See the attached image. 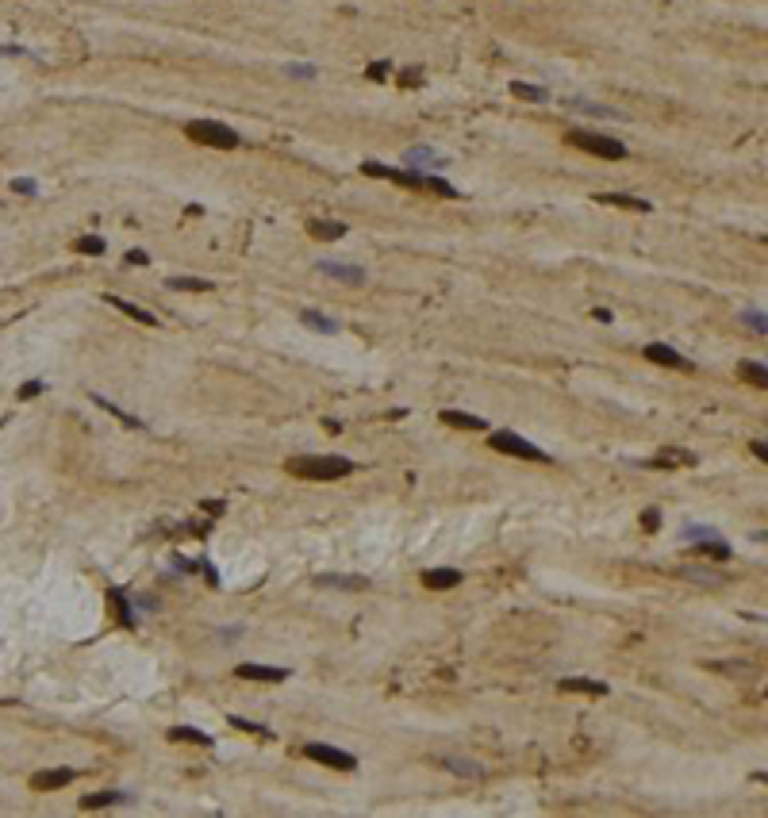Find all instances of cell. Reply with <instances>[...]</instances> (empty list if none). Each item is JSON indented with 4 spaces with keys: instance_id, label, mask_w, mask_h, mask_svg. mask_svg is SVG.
I'll use <instances>...</instances> for the list:
<instances>
[{
    "instance_id": "obj_1",
    "label": "cell",
    "mask_w": 768,
    "mask_h": 818,
    "mask_svg": "<svg viewBox=\"0 0 768 818\" xmlns=\"http://www.w3.org/2000/svg\"><path fill=\"white\" fill-rule=\"evenodd\" d=\"M284 469L300 480H342L354 473V461L350 457H338V454H326V457H292L284 461Z\"/></svg>"
},
{
    "instance_id": "obj_2",
    "label": "cell",
    "mask_w": 768,
    "mask_h": 818,
    "mask_svg": "<svg viewBox=\"0 0 768 818\" xmlns=\"http://www.w3.org/2000/svg\"><path fill=\"white\" fill-rule=\"evenodd\" d=\"M565 143L576 146V150H584V154H592V158H603V161H623L626 158V143H618V138H611V135H595V131H584V127H573L565 135Z\"/></svg>"
},
{
    "instance_id": "obj_3",
    "label": "cell",
    "mask_w": 768,
    "mask_h": 818,
    "mask_svg": "<svg viewBox=\"0 0 768 818\" xmlns=\"http://www.w3.org/2000/svg\"><path fill=\"white\" fill-rule=\"evenodd\" d=\"M185 135L200 146H211V150H234L239 146V135H234L227 124H216V119H192L185 127Z\"/></svg>"
},
{
    "instance_id": "obj_4",
    "label": "cell",
    "mask_w": 768,
    "mask_h": 818,
    "mask_svg": "<svg viewBox=\"0 0 768 818\" xmlns=\"http://www.w3.org/2000/svg\"><path fill=\"white\" fill-rule=\"evenodd\" d=\"M488 446L492 449H500V454H511V457H522V461H553L545 449H538L534 442H527L522 435H515V430H496L492 438H488Z\"/></svg>"
},
{
    "instance_id": "obj_5",
    "label": "cell",
    "mask_w": 768,
    "mask_h": 818,
    "mask_svg": "<svg viewBox=\"0 0 768 818\" xmlns=\"http://www.w3.org/2000/svg\"><path fill=\"white\" fill-rule=\"evenodd\" d=\"M365 177H380V181H396L399 189H423V177L419 169H396V166H380V161H365L362 166Z\"/></svg>"
},
{
    "instance_id": "obj_6",
    "label": "cell",
    "mask_w": 768,
    "mask_h": 818,
    "mask_svg": "<svg viewBox=\"0 0 768 818\" xmlns=\"http://www.w3.org/2000/svg\"><path fill=\"white\" fill-rule=\"evenodd\" d=\"M304 753L312 757V760H319V765H326V768H338V772H354V768H357V757H354V753H346V749H334V746H319V741L304 746Z\"/></svg>"
},
{
    "instance_id": "obj_7",
    "label": "cell",
    "mask_w": 768,
    "mask_h": 818,
    "mask_svg": "<svg viewBox=\"0 0 768 818\" xmlns=\"http://www.w3.org/2000/svg\"><path fill=\"white\" fill-rule=\"evenodd\" d=\"M645 354V362H653V365H665V369H680V373H691L696 365L688 362L684 354H676L673 346H665V342H649V346L642 350Z\"/></svg>"
},
{
    "instance_id": "obj_8",
    "label": "cell",
    "mask_w": 768,
    "mask_h": 818,
    "mask_svg": "<svg viewBox=\"0 0 768 818\" xmlns=\"http://www.w3.org/2000/svg\"><path fill=\"white\" fill-rule=\"evenodd\" d=\"M315 269H319L323 277H334V281H342V284H365V269L354 265V261L323 258V261H315Z\"/></svg>"
},
{
    "instance_id": "obj_9",
    "label": "cell",
    "mask_w": 768,
    "mask_h": 818,
    "mask_svg": "<svg viewBox=\"0 0 768 818\" xmlns=\"http://www.w3.org/2000/svg\"><path fill=\"white\" fill-rule=\"evenodd\" d=\"M404 166L407 169H419V173H435V169L446 166V154L430 150V146H411V150L404 154Z\"/></svg>"
},
{
    "instance_id": "obj_10",
    "label": "cell",
    "mask_w": 768,
    "mask_h": 818,
    "mask_svg": "<svg viewBox=\"0 0 768 818\" xmlns=\"http://www.w3.org/2000/svg\"><path fill=\"white\" fill-rule=\"evenodd\" d=\"M234 676H242V680H265V684H281V680H289V668H277V665H239L234 668Z\"/></svg>"
},
{
    "instance_id": "obj_11",
    "label": "cell",
    "mask_w": 768,
    "mask_h": 818,
    "mask_svg": "<svg viewBox=\"0 0 768 818\" xmlns=\"http://www.w3.org/2000/svg\"><path fill=\"white\" fill-rule=\"evenodd\" d=\"M595 204H611V208L642 211V216H649V211H653L649 200H642V196H630V192H595Z\"/></svg>"
},
{
    "instance_id": "obj_12",
    "label": "cell",
    "mask_w": 768,
    "mask_h": 818,
    "mask_svg": "<svg viewBox=\"0 0 768 818\" xmlns=\"http://www.w3.org/2000/svg\"><path fill=\"white\" fill-rule=\"evenodd\" d=\"M73 768H51V772H35L31 776V788L35 791H58V788H65V784H73Z\"/></svg>"
},
{
    "instance_id": "obj_13",
    "label": "cell",
    "mask_w": 768,
    "mask_h": 818,
    "mask_svg": "<svg viewBox=\"0 0 768 818\" xmlns=\"http://www.w3.org/2000/svg\"><path fill=\"white\" fill-rule=\"evenodd\" d=\"M461 569H423V584L435 588V592H446V588H457L461 584Z\"/></svg>"
},
{
    "instance_id": "obj_14",
    "label": "cell",
    "mask_w": 768,
    "mask_h": 818,
    "mask_svg": "<svg viewBox=\"0 0 768 818\" xmlns=\"http://www.w3.org/2000/svg\"><path fill=\"white\" fill-rule=\"evenodd\" d=\"M346 231L350 227L342 223V219H312V223H307V235H312V239H323V242L346 239Z\"/></svg>"
},
{
    "instance_id": "obj_15",
    "label": "cell",
    "mask_w": 768,
    "mask_h": 818,
    "mask_svg": "<svg viewBox=\"0 0 768 818\" xmlns=\"http://www.w3.org/2000/svg\"><path fill=\"white\" fill-rule=\"evenodd\" d=\"M557 688H561V692H580V695H595V699H600V695H607V692H611V688H607V684H603V680H588V676H565V680H561Z\"/></svg>"
},
{
    "instance_id": "obj_16",
    "label": "cell",
    "mask_w": 768,
    "mask_h": 818,
    "mask_svg": "<svg viewBox=\"0 0 768 818\" xmlns=\"http://www.w3.org/2000/svg\"><path fill=\"white\" fill-rule=\"evenodd\" d=\"M108 308H119L127 319H138L143 326H158V315H150L146 308H138V304H131V300H124V296H108Z\"/></svg>"
},
{
    "instance_id": "obj_17",
    "label": "cell",
    "mask_w": 768,
    "mask_h": 818,
    "mask_svg": "<svg viewBox=\"0 0 768 818\" xmlns=\"http://www.w3.org/2000/svg\"><path fill=\"white\" fill-rule=\"evenodd\" d=\"M573 112H584V116H595V119H626L618 108H607V104H592V100H569Z\"/></svg>"
},
{
    "instance_id": "obj_18",
    "label": "cell",
    "mask_w": 768,
    "mask_h": 818,
    "mask_svg": "<svg viewBox=\"0 0 768 818\" xmlns=\"http://www.w3.org/2000/svg\"><path fill=\"white\" fill-rule=\"evenodd\" d=\"M442 423L457 430H488V423L480 415H465V411H442Z\"/></svg>"
},
{
    "instance_id": "obj_19",
    "label": "cell",
    "mask_w": 768,
    "mask_h": 818,
    "mask_svg": "<svg viewBox=\"0 0 768 818\" xmlns=\"http://www.w3.org/2000/svg\"><path fill=\"white\" fill-rule=\"evenodd\" d=\"M649 465H665V469H673V465H696V454H691V449H676V446H668V449H661V454L653 457Z\"/></svg>"
},
{
    "instance_id": "obj_20",
    "label": "cell",
    "mask_w": 768,
    "mask_h": 818,
    "mask_svg": "<svg viewBox=\"0 0 768 818\" xmlns=\"http://www.w3.org/2000/svg\"><path fill=\"white\" fill-rule=\"evenodd\" d=\"M300 323H304V326H312V331H319V334H338V331H342V323H338V319H331V315H319V312H300Z\"/></svg>"
},
{
    "instance_id": "obj_21",
    "label": "cell",
    "mask_w": 768,
    "mask_h": 818,
    "mask_svg": "<svg viewBox=\"0 0 768 818\" xmlns=\"http://www.w3.org/2000/svg\"><path fill=\"white\" fill-rule=\"evenodd\" d=\"M699 546V558H710V561H730L734 558V550H730V542L726 538H710V542H696Z\"/></svg>"
},
{
    "instance_id": "obj_22",
    "label": "cell",
    "mask_w": 768,
    "mask_h": 818,
    "mask_svg": "<svg viewBox=\"0 0 768 818\" xmlns=\"http://www.w3.org/2000/svg\"><path fill=\"white\" fill-rule=\"evenodd\" d=\"M166 738H169V741H189V746H211V734L192 730V726H173Z\"/></svg>"
},
{
    "instance_id": "obj_23",
    "label": "cell",
    "mask_w": 768,
    "mask_h": 818,
    "mask_svg": "<svg viewBox=\"0 0 768 818\" xmlns=\"http://www.w3.org/2000/svg\"><path fill=\"white\" fill-rule=\"evenodd\" d=\"M124 791H96V796H85L81 799V807L85 811H100V807H116V803H124Z\"/></svg>"
},
{
    "instance_id": "obj_24",
    "label": "cell",
    "mask_w": 768,
    "mask_h": 818,
    "mask_svg": "<svg viewBox=\"0 0 768 818\" xmlns=\"http://www.w3.org/2000/svg\"><path fill=\"white\" fill-rule=\"evenodd\" d=\"M511 93L519 96V100H530V104H545V100H550V93H545L542 85H527V81H511Z\"/></svg>"
},
{
    "instance_id": "obj_25",
    "label": "cell",
    "mask_w": 768,
    "mask_h": 818,
    "mask_svg": "<svg viewBox=\"0 0 768 818\" xmlns=\"http://www.w3.org/2000/svg\"><path fill=\"white\" fill-rule=\"evenodd\" d=\"M108 600L116 603V611H119V623L124 626H135V607L127 603V592L124 588H108Z\"/></svg>"
},
{
    "instance_id": "obj_26",
    "label": "cell",
    "mask_w": 768,
    "mask_h": 818,
    "mask_svg": "<svg viewBox=\"0 0 768 818\" xmlns=\"http://www.w3.org/2000/svg\"><path fill=\"white\" fill-rule=\"evenodd\" d=\"M93 400H96V407H104V411H108V415H116V419L124 423V427H131V430H143V419H135V415H127L124 407H116V404H112V400H104V396H93Z\"/></svg>"
},
{
    "instance_id": "obj_27",
    "label": "cell",
    "mask_w": 768,
    "mask_h": 818,
    "mask_svg": "<svg viewBox=\"0 0 768 818\" xmlns=\"http://www.w3.org/2000/svg\"><path fill=\"white\" fill-rule=\"evenodd\" d=\"M166 284L177 292H208L211 289V281H200V277H166Z\"/></svg>"
},
{
    "instance_id": "obj_28",
    "label": "cell",
    "mask_w": 768,
    "mask_h": 818,
    "mask_svg": "<svg viewBox=\"0 0 768 818\" xmlns=\"http://www.w3.org/2000/svg\"><path fill=\"white\" fill-rule=\"evenodd\" d=\"M738 373H741V381L757 384V388H764V384H768V373H764V365H761V362H741V365H738Z\"/></svg>"
},
{
    "instance_id": "obj_29",
    "label": "cell",
    "mask_w": 768,
    "mask_h": 818,
    "mask_svg": "<svg viewBox=\"0 0 768 818\" xmlns=\"http://www.w3.org/2000/svg\"><path fill=\"white\" fill-rule=\"evenodd\" d=\"M710 673H738V676H753L757 668L746 665V661H707Z\"/></svg>"
},
{
    "instance_id": "obj_30",
    "label": "cell",
    "mask_w": 768,
    "mask_h": 818,
    "mask_svg": "<svg viewBox=\"0 0 768 818\" xmlns=\"http://www.w3.org/2000/svg\"><path fill=\"white\" fill-rule=\"evenodd\" d=\"M104 246H108V242H104L100 235H81V239L73 242V250L85 253V258H96V253H104Z\"/></svg>"
},
{
    "instance_id": "obj_31",
    "label": "cell",
    "mask_w": 768,
    "mask_h": 818,
    "mask_svg": "<svg viewBox=\"0 0 768 818\" xmlns=\"http://www.w3.org/2000/svg\"><path fill=\"white\" fill-rule=\"evenodd\" d=\"M684 542H710V538H722L715 527H684Z\"/></svg>"
},
{
    "instance_id": "obj_32",
    "label": "cell",
    "mask_w": 768,
    "mask_h": 818,
    "mask_svg": "<svg viewBox=\"0 0 768 818\" xmlns=\"http://www.w3.org/2000/svg\"><path fill=\"white\" fill-rule=\"evenodd\" d=\"M319 584H331V588H365L369 580H365V576H331V572H326V576H319Z\"/></svg>"
},
{
    "instance_id": "obj_33",
    "label": "cell",
    "mask_w": 768,
    "mask_h": 818,
    "mask_svg": "<svg viewBox=\"0 0 768 818\" xmlns=\"http://www.w3.org/2000/svg\"><path fill=\"white\" fill-rule=\"evenodd\" d=\"M231 726H234V730H246V734H258V738H273V734H269V726L246 723V718H239V715H231Z\"/></svg>"
},
{
    "instance_id": "obj_34",
    "label": "cell",
    "mask_w": 768,
    "mask_h": 818,
    "mask_svg": "<svg viewBox=\"0 0 768 818\" xmlns=\"http://www.w3.org/2000/svg\"><path fill=\"white\" fill-rule=\"evenodd\" d=\"M43 392H46V381H27L15 396H20V400H35V396H43Z\"/></svg>"
},
{
    "instance_id": "obj_35",
    "label": "cell",
    "mask_w": 768,
    "mask_h": 818,
    "mask_svg": "<svg viewBox=\"0 0 768 818\" xmlns=\"http://www.w3.org/2000/svg\"><path fill=\"white\" fill-rule=\"evenodd\" d=\"M680 576H688V580H703V584H722V576H715V572H703V569H680Z\"/></svg>"
},
{
    "instance_id": "obj_36",
    "label": "cell",
    "mask_w": 768,
    "mask_h": 818,
    "mask_svg": "<svg viewBox=\"0 0 768 818\" xmlns=\"http://www.w3.org/2000/svg\"><path fill=\"white\" fill-rule=\"evenodd\" d=\"M642 527L649 530V534L661 527V511H657V507H645V511H642Z\"/></svg>"
},
{
    "instance_id": "obj_37",
    "label": "cell",
    "mask_w": 768,
    "mask_h": 818,
    "mask_svg": "<svg viewBox=\"0 0 768 818\" xmlns=\"http://www.w3.org/2000/svg\"><path fill=\"white\" fill-rule=\"evenodd\" d=\"M741 319H746V323L753 326L757 334H764V331H768V319H764V312H746V315H741Z\"/></svg>"
},
{
    "instance_id": "obj_38",
    "label": "cell",
    "mask_w": 768,
    "mask_h": 818,
    "mask_svg": "<svg viewBox=\"0 0 768 818\" xmlns=\"http://www.w3.org/2000/svg\"><path fill=\"white\" fill-rule=\"evenodd\" d=\"M388 73H392V65H388V62H373L369 70H365V77H369V81H384Z\"/></svg>"
},
{
    "instance_id": "obj_39",
    "label": "cell",
    "mask_w": 768,
    "mask_h": 818,
    "mask_svg": "<svg viewBox=\"0 0 768 818\" xmlns=\"http://www.w3.org/2000/svg\"><path fill=\"white\" fill-rule=\"evenodd\" d=\"M12 189H15V192H23V196H35V181L20 177V181H12Z\"/></svg>"
},
{
    "instance_id": "obj_40",
    "label": "cell",
    "mask_w": 768,
    "mask_h": 818,
    "mask_svg": "<svg viewBox=\"0 0 768 818\" xmlns=\"http://www.w3.org/2000/svg\"><path fill=\"white\" fill-rule=\"evenodd\" d=\"M289 73L292 77H315L319 70H315V65H289Z\"/></svg>"
},
{
    "instance_id": "obj_41",
    "label": "cell",
    "mask_w": 768,
    "mask_h": 818,
    "mask_svg": "<svg viewBox=\"0 0 768 818\" xmlns=\"http://www.w3.org/2000/svg\"><path fill=\"white\" fill-rule=\"evenodd\" d=\"M399 81H404V85H419L423 73H419V70H404V73H399Z\"/></svg>"
},
{
    "instance_id": "obj_42",
    "label": "cell",
    "mask_w": 768,
    "mask_h": 818,
    "mask_svg": "<svg viewBox=\"0 0 768 818\" xmlns=\"http://www.w3.org/2000/svg\"><path fill=\"white\" fill-rule=\"evenodd\" d=\"M146 261H150V258H146L143 250H131V253H127V265H146Z\"/></svg>"
},
{
    "instance_id": "obj_43",
    "label": "cell",
    "mask_w": 768,
    "mask_h": 818,
    "mask_svg": "<svg viewBox=\"0 0 768 818\" xmlns=\"http://www.w3.org/2000/svg\"><path fill=\"white\" fill-rule=\"evenodd\" d=\"M753 457H757V461H768V446H764V442H753Z\"/></svg>"
},
{
    "instance_id": "obj_44",
    "label": "cell",
    "mask_w": 768,
    "mask_h": 818,
    "mask_svg": "<svg viewBox=\"0 0 768 818\" xmlns=\"http://www.w3.org/2000/svg\"><path fill=\"white\" fill-rule=\"evenodd\" d=\"M323 427H326V430H331V435H342V423H338V419H326V423H323Z\"/></svg>"
}]
</instances>
